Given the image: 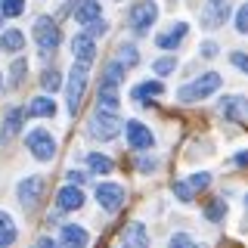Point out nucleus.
Returning a JSON list of instances; mask_svg holds the SVG:
<instances>
[{
	"instance_id": "f257e3e1",
	"label": "nucleus",
	"mask_w": 248,
	"mask_h": 248,
	"mask_svg": "<svg viewBox=\"0 0 248 248\" xmlns=\"http://www.w3.org/2000/svg\"><path fill=\"white\" fill-rule=\"evenodd\" d=\"M220 84H223V78L217 75V72H205L202 78H196L192 84L180 87V93H177V96H180L183 103H199V99H205V96H211V93L220 90Z\"/></svg>"
},
{
	"instance_id": "f03ea898",
	"label": "nucleus",
	"mask_w": 248,
	"mask_h": 248,
	"mask_svg": "<svg viewBox=\"0 0 248 248\" xmlns=\"http://www.w3.org/2000/svg\"><path fill=\"white\" fill-rule=\"evenodd\" d=\"M87 134L93 137V140H115L121 134V118L115 112H93V118H90V124H87Z\"/></svg>"
},
{
	"instance_id": "7ed1b4c3",
	"label": "nucleus",
	"mask_w": 248,
	"mask_h": 248,
	"mask_svg": "<svg viewBox=\"0 0 248 248\" xmlns=\"http://www.w3.org/2000/svg\"><path fill=\"white\" fill-rule=\"evenodd\" d=\"M34 41H37V46H41V53H53L59 46V41H62L59 25L53 19H46V16H41V19L34 22Z\"/></svg>"
},
{
	"instance_id": "20e7f679",
	"label": "nucleus",
	"mask_w": 248,
	"mask_h": 248,
	"mask_svg": "<svg viewBox=\"0 0 248 248\" xmlns=\"http://www.w3.org/2000/svg\"><path fill=\"white\" fill-rule=\"evenodd\" d=\"M25 146L31 149V155H34L37 161H50L53 155H56V140H53L50 134H46L44 127L31 130V134L25 137Z\"/></svg>"
},
{
	"instance_id": "39448f33",
	"label": "nucleus",
	"mask_w": 248,
	"mask_h": 248,
	"mask_svg": "<svg viewBox=\"0 0 248 248\" xmlns=\"http://www.w3.org/2000/svg\"><path fill=\"white\" fill-rule=\"evenodd\" d=\"M155 19H158V6H155V0H140L134 6V13H130V28L137 31V34H146Z\"/></svg>"
},
{
	"instance_id": "423d86ee",
	"label": "nucleus",
	"mask_w": 248,
	"mask_h": 248,
	"mask_svg": "<svg viewBox=\"0 0 248 248\" xmlns=\"http://www.w3.org/2000/svg\"><path fill=\"white\" fill-rule=\"evenodd\" d=\"M124 199H127L124 186H118V183H96V202H99V208H103V211L115 214L124 205Z\"/></svg>"
},
{
	"instance_id": "0eeeda50",
	"label": "nucleus",
	"mask_w": 248,
	"mask_h": 248,
	"mask_svg": "<svg viewBox=\"0 0 248 248\" xmlns=\"http://www.w3.org/2000/svg\"><path fill=\"white\" fill-rule=\"evenodd\" d=\"M84 87H87V65H78L72 68V78H68V112H78L81 108V99H84Z\"/></svg>"
},
{
	"instance_id": "6e6552de",
	"label": "nucleus",
	"mask_w": 248,
	"mask_h": 248,
	"mask_svg": "<svg viewBox=\"0 0 248 248\" xmlns=\"http://www.w3.org/2000/svg\"><path fill=\"white\" fill-rule=\"evenodd\" d=\"M44 177H25V180L19 183V202L22 208H28V211H34L37 205H41L44 199Z\"/></svg>"
},
{
	"instance_id": "1a4fd4ad",
	"label": "nucleus",
	"mask_w": 248,
	"mask_h": 248,
	"mask_svg": "<svg viewBox=\"0 0 248 248\" xmlns=\"http://www.w3.org/2000/svg\"><path fill=\"white\" fill-rule=\"evenodd\" d=\"M124 134H127L130 149H137V152L152 149V143H155V137L149 134V127H146V124H140V121H127V124H124Z\"/></svg>"
},
{
	"instance_id": "9d476101",
	"label": "nucleus",
	"mask_w": 248,
	"mask_h": 248,
	"mask_svg": "<svg viewBox=\"0 0 248 248\" xmlns=\"http://www.w3.org/2000/svg\"><path fill=\"white\" fill-rule=\"evenodd\" d=\"M220 115L230 121H248V99L245 96H223L220 99Z\"/></svg>"
},
{
	"instance_id": "9b49d317",
	"label": "nucleus",
	"mask_w": 248,
	"mask_h": 248,
	"mask_svg": "<svg viewBox=\"0 0 248 248\" xmlns=\"http://www.w3.org/2000/svg\"><path fill=\"white\" fill-rule=\"evenodd\" d=\"M72 53H75V62L90 65V62L96 59V44H93L90 34H75L72 37Z\"/></svg>"
},
{
	"instance_id": "f8f14e48",
	"label": "nucleus",
	"mask_w": 248,
	"mask_h": 248,
	"mask_svg": "<svg viewBox=\"0 0 248 248\" xmlns=\"http://www.w3.org/2000/svg\"><path fill=\"white\" fill-rule=\"evenodd\" d=\"M118 84L99 81V93H96V108L99 112H118Z\"/></svg>"
},
{
	"instance_id": "ddd939ff",
	"label": "nucleus",
	"mask_w": 248,
	"mask_h": 248,
	"mask_svg": "<svg viewBox=\"0 0 248 248\" xmlns=\"http://www.w3.org/2000/svg\"><path fill=\"white\" fill-rule=\"evenodd\" d=\"M90 236L84 227H75V223H68V227H62L59 232V248H87Z\"/></svg>"
},
{
	"instance_id": "4468645a",
	"label": "nucleus",
	"mask_w": 248,
	"mask_h": 248,
	"mask_svg": "<svg viewBox=\"0 0 248 248\" xmlns=\"http://www.w3.org/2000/svg\"><path fill=\"white\" fill-rule=\"evenodd\" d=\"M56 205L62 208V211H78V208L84 205V192H81V186H75V183L62 186V189L56 192Z\"/></svg>"
},
{
	"instance_id": "2eb2a0df",
	"label": "nucleus",
	"mask_w": 248,
	"mask_h": 248,
	"mask_svg": "<svg viewBox=\"0 0 248 248\" xmlns=\"http://www.w3.org/2000/svg\"><path fill=\"white\" fill-rule=\"evenodd\" d=\"M124 248H149V232H146V227L140 220L127 223V230H124Z\"/></svg>"
},
{
	"instance_id": "dca6fc26",
	"label": "nucleus",
	"mask_w": 248,
	"mask_h": 248,
	"mask_svg": "<svg viewBox=\"0 0 248 248\" xmlns=\"http://www.w3.org/2000/svg\"><path fill=\"white\" fill-rule=\"evenodd\" d=\"M161 93H165V84L161 81H143V84H137V87L130 90V99L140 103V106H146V103H152L149 96H161Z\"/></svg>"
},
{
	"instance_id": "f3484780",
	"label": "nucleus",
	"mask_w": 248,
	"mask_h": 248,
	"mask_svg": "<svg viewBox=\"0 0 248 248\" xmlns=\"http://www.w3.org/2000/svg\"><path fill=\"white\" fill-rule=\"evenodd\" d=\"M22 121H25V112L22 108H10L3 121V130H0V143H10V140L22 130Z\"/></svg>"
},
{
	"instance_id": "a211bd4d",
	"label": "nucleus",
	"mask_w": 248,
	"mask_h": 248,
	"mask_svg": "<svg viewBox=\"0 0 248 248\" xmlns=\"http://www.w3.org/2000/svg\"><path fill=\"white\" fill-rule=\"evenodd\" d=\"M186 31H189V25H186V22H177L170 31H165V34L155 37V44H158L161 50H174V46H180V41L186 37Z\"/></svg>"
},
{
	"instance_id": "6ab92c4d",
	"label": "nucleus",
	"mask_w": 248,
	"mask_h": 248,
	"mask_svg": "<svg viewBox=\"0 0 248 248\" xmlns=\"http://www.w3.org/2000/svg\"><path fill=\"white\" fill-rule=\"evenodd\" d=\"M230 13L227 0H208V10H205V28H217Z\"/></svg>"
},
{
	"instance_id": "aec40b11",
	"label": "nucleus",
	"mask_w": 248,
	"mask_h": 248,
	"mask_svg": "<svg viewBox=\"0 0 248 248\" xmlns=\"http://www.w3.org/2000/svg\"><path fill=\"white\" fill-rule=\"evenodd\" d=\"M28 118H53L56 115V103L53 99H46V96H37V99H31V106H28Z\"/></svg>"
},
{
	"instance_id": "412c9836",
	"label": "nucleus",
	"mask_w": 248,
	"mask_h": 248,
	"mask_svg": "<svg viewBox=\"0 0 248 248\" xmlns=\"http://www.w3.org/2000/svg\"><path fill=\"white\" fill-rule=\"evenodd\" d=\"M22 46H25V34H22L19 28H10V31H3V34H0V50L16 53V50H22Z\"/></svg>"
},
{
	"instance_id": "4be33fe9",
	"label": "nucleus",
	"mask_w": 248,
	"mask_h": 248,
	"mask_svg": "<svg viewBox=\"0 0 248 248\" xmlns=\"http://www.w3.org/2000/svg\"><path fill=\"white\" fill-rule=\"evenodd\" d=\"M75 19L81 22V25L99 19V0H81V6H75Z\"/></svg>"
},
{
	"instance_id": "5701e85b",
	"label": "nucleus",
	"mask_w": 248,
	"mask_h": 248,
	"mask_svg": "<svg viewBox=\"0 0 248 248\" xmlns=\"http://www.w3.org/2000/svg\"><path fill=\"white\" fill-rule=\"evenodd\" d=\"M16 242V223L6 211H0V248H10Z\"/></svg>"
},
{
	"instance_id": "b1692460",
	"label": "nucleus",
	"mask_w": 248,
	"mask_h": 248,
	"mask_svg": "<svg viewBox=\"0 0 248 248\" xmlns=\"http://www.w3.org/2000/svg\"><path fill=\"white\" fill-rule=\"evenodd\" d=\"M87 165H90L93 174H112V158H106V155H99V152L87 155Z\"/></svg>"
},
{
	"instance_id": "393cba45",
	"label": "nucleus",
	"mask_w": 248,
	"mask_h": 248,
	"mask_svg": "<svg viewBox=\"0 0 248 248\" xmlns=\"http://www.w3.org/2000/svg\"><path fill=\"white\" fill-rule=\"evenodd\" d=\"M25 13V0H0V16L6 19H16V16Z\"/></svg>"
},
{
	"instance_id": "a878e982",
	"label": "nucleus",
	"mask_w": 248,
	"mask_h": 248,
	"mask_svg": "<svg viewBox=\"0 0 248 248\" xmlns=\"http://www.w3.org/2000/svg\"><path fill=\"white\" fill-rule=\"evenodd\" d=\"M205 217H208V220H223V217H227V202H223V199H214L211 202V205H208V211H205Z\"/></svg>"
},
{
	"instance_id": "bb28decb",
	"label": "nucleus",
	"mask_w": 248,
	"mask_h": 248,
	"mask_svg": "<svg viewBox=\"0 0 248 248\" xmlns=\"http://www.w3.org/2000/svg\"><path fill=\"white\" fill-rule=\"evenodd\" d=\"M118 62L130 68V65H137V62H140V56H137V50H134L130 44H121V46H118Z\"/></svg>"
},
{
	"instance_id": "cd10ccee",
	"label": "nucleus",
	"mask_w": 248,
	"mask_h": 248,
	"mask_svg": "<svg viewBox=\"0 0 248 248\" xmlns=\"http://www.w3.org/2000/svg\"><path fill=\"white\" fill-rule=\"evenodd\" d=\"M41 84H44V90H59V84H62V78H59V72H53V68H50V72H44L41 75Z\"/></svg>"
},
{
	"instance_id": "c85d7f7f",
	"label": "nucleus",
	"mask_w": 248,
	"mask_h": 248,
	"mask_svg": "<svg viewBox=\"0 0 248 248\" xmlns=\"http://www.w3.org/2000/svg\"><path fill=\"white\" fill-rule=\"evenodd\" d=\"M208 183H211V174H205V170H199V174L189 177V186H192V189H208Z\"/></svg>"
},
{
	"instance_id": "c756f323",
	"label": "nucleus",
	"mask_w": 248,
	"mask_h": 248,
	"mask_svg": "<svg viewBox=\"0 0 248 248\" xmlns=\"http://www.w3.org/2000/svg\"><path fill=\"white\" fill-rule=\"evenodd\" d=\"M108 31V25H106V19L99 16V19H93V22H87V34L90 37H96V34H106Z\"/></svg>"
},
{
	"instance_id": "7c9ffc66",
	"label": "nucleus",
	"mask_w": 248,
	"mask_h": 248,
	"mask_svg": "<svg viewBox=\"0 0 248 248\" xmlns=\"http://www.w3.org/2000/svg\"><path fill=\"white\" fill-rule=\"evenodd\" d=\"M236 31L239 34H248V3L236 13Z\"/></svg>"
},
{
	"instance_id": "2f4dec72",
	"label": "nucleus",
	"mask_w": 248,
	"mask_h": 248,
	"mask_svg": "<svg viewBox=\"0 0 248 248\" xmlns=\"http://www.w3.org/2000/svg\"><path fill=\"white\" fill-rule=\"evenodd\" d=\"M174 192H177V199H180V202H192V186L189 183H180V180H177L174 183Z\"/></svg>"
},
{
	"instance_id": "473e14b6",
	"label": "nucleus",
	"mask_w": 248,
	"mask_h": 248,
	"mask_svg": "<svg viewBox=\"0 0 248 248\" xmlns=\"http://www.w3.org/2000/svg\"><path fill=\"white\" fill-rule=\"evenodd\" d=\"M192 236H186V232H177L174 239H170V248H192Z\"/></svg>"
},
{
	"instance_id": "72a5a7b5",
	"label": "nucleus",
	"mask_w": 248,
	"mask_h": 248,
	"mask_svg": "<svg viewBox=\"0 0 248 248\" xmlns=\"http://www.w3.org/2000/svg\"><path fill=\"white\" fill-rule=\"evenodd\" d=\"M174 65H177L174 59H158L152 68H155V75H168V72H174Z\"/></svg>"
},
{
	"instance_id": "f704fd0d",
	"label": "nucleus",
	"mask_w": 248,
	"mask_h": 248,
	"mask_svg": "<svg viewBox=\"0 0 248 248\" xmlns=\"http://www.w3.org/2000/svg\"><path fill=\"white\" fill-rule=\"evenodd\" d=\"M25 68H28V62H25V59H16V62H13V84H19V81H22Z\"/></svg>"
},
{
	"instance_id": "c9c22d12",
	"label": "nucleus",
	"mask_w": 248,
	"mask_h": 248,
	"mask_svg": "<svg viewBox=\"0 0 248 248\" xmlns=\"http://www.w3.org/2000/svg\"><path fill=\"white\" fill-rule=\"evenodd\" d=\"M230 62L239 68V72H245V75H248V56H245V53H232V56H230Z\"/></svg>"
},
{
	"instance_id": "e433bc0d",
	"label": "nucleus",
	"mask_w": 248,
	"mask_h": 248,
	"mask_svg": "<svg viewBox=\"0 0 248 248\" xmlns=\"http://www.w3.org/2000/svg\"><path fill=\"white\" fill-rule=\"evenodd\" d=\"M155 168H158V161H155V158H140L137 161V170H140V174H149V170H155Z\"/></svg>"
},
{
	"instance_id": "4c0bfd02",
	"label": "nucleus",
	"mask_w": 248,
	"mask_h": 248,
	"mask_svg": "<svg viewBox=\"0 0 248 248\" xmlns=\"http://www.w3.org/2000/svg\"><path fill=\"white\" fill-rule=\"evenodd\" d=\"M68 183H75V186H81V183H87V174H84V170H68Z\"/></svg>"
},
{
	"instance_id": "58836bf2",
	"label": "nucleus",
	"mask_w": 248,
	"mask_h": 248,
	"mask_svg": "<svg viewBox=\"0 0 248 248\" xmlns=\"http://www.w3.org/2000/svg\"><path fill=\"white\" fill-rule=\"evenodd\" d=\"M202 56H205V59H214L217 56V44H211V41L202 44Z\"/></svg>"
},
{
	"instance_id": "ea45409f",
	"label": "nucleus",
	"mask_w": 248,
	"mask_h": 248,
	"mask_svg": "<svg viewBox=\"0 0 248 248\" xmlns=\"http://www.w3.org/2000/svg\"><path fill=\"white\" fill-rule=\"evenodd\" d=\"M34 248H59V245L53 242V239H37V242H34Z\"/></svg>"
},
{
	"instance_id": "a19ab883",
	"label": "nucleus",
	"mask_w": 248,
	"mask_h": 248,
	"mask_svg": "<svg viewBox=\"0 0 248 248\" xmlns=\"http://www.w3.org/2000/svg\"><path fill=\"white\" fill-rule=\"evenodd\" d=\"M236 165H239V168H248V152H239V155H236Z\"/></svg>"
},
{
	"instance_id": "79ce46f5",
	"label": "nucleus",
	"mask_w": 248,
	"mask_h": 248,
	"mask_svg": "<svg viewBox=\"0 0 248 248\" xmlns=\"http://www.w3.org/2000/svg\"><path fill=\"white\" fill-rule=\"evenodd\" d=\"M192 248H205V245H192Z\"/></svg>"
},
{
	"instance_id": "37998d69",
	"label": "nucleus",
	"mask_w": 248,
	"mask_h": 248,
	"mask_svg": "<svg viewBox=\"0 0 248 248\" xmlns=\"http://www.w3.org/2000/svg\"><path fill=\"white\" fill-rule=\"evenodd\" d=\"M245 208H248V196H245Z\"/></svg>"
},
{
	"instance_id": "c03bdc74",
	"label": "nucleus",
	"mask_w": 248,
	"mask_h": 248,
	"mask_svg": "<svg viewBox=\"0 0 248 248\" xmlns=\"http://www.w3.org/2000/svg\"><path fill=\"white\" fill-rule=\"evenodd\" d=\"M0 84H3V81H0Z\"/></svg>"
}]
</instances>
